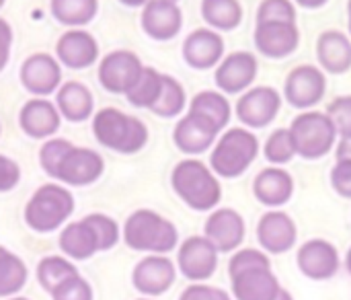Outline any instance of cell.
I'll list each match as a JSON object with an SVG mask.
<instances>
[{
  "instance_id": "obj_1",
  "label": "cell",
  "mask_w": 351,
  "mask_h": 300,
  "mask_svg": "<svg viewBox=\"0 0 351 300\" xmlns=\"http://www.w3.org/2000/svg\"><path fill=\"white\" fill-rule=\"evenodd\" d=\"M232 292L237 300H276L282 292L280 282L269 270V259L257 249L239 251L228 266Z\"/></svg>"
},
{
  "instance_id": "obj_2",
  "label": "cell",
  "mask_w": 351,
  "mask_h": 300,
  "mask_svg": "<svg viewBox=\"0 0 351 300\" xmlns=\"http://www.w3.org/2000/svg\"><path fill=\"white\" fill-rule=\"evenodd\" d=\"M93 134L99 144L121 154H134L148 142V128L119 109L105 107L93 119Z\"/></svg>"
},
{
  "instance_id": "obj_3",
  "label": "cell",
  "mask_w": 351,
  "mask_h": 300,
  "mask_svg": "<svg viewBox=\"0 0 351 300\" xmlns=\"http://www.w3.org/2000/svg\"><path fill=\"white\" fill-rule=\"evenodd\" d=\"M171 183L175 192L179 194V198L187 206L199 212L212 210L220 202V196H222L220 183L214 177V173L195 159L181 161L173 169Z\"/></svg>"
},
{
  "instance_id": "obj_4",
  "label": "cell",
  "mask_w": 351,
  "mask_h": 300,
  "mask_svg": "<svg viewBox=\"0 0 351 300\" xmlns=\"http://www.w3.org/2000/svg\"><path fill=\"white\" fill-rule=\"evenodd\" d=\"M123 239L136 251L167 253L177 245V229L152 210H138L125 220Z\"/></svg>"
},
{
  "instance_id": "obj_5",
  "label": "cell",
  "mask_w": 351,
  "mask_h": 300,
  "mask_svg": "<svg viewBox=\"0 0 351 300\" xmlns=\"http://www.w3.org/2000/svg\"><path fill=\"white\" fill-rule=\"evenodd\" d=\"M74 210V198L68 189L56 183L41 185L25 208L27 224L37 233H51L64 224Z\"/></svg>"
},
{
  "instance_id": "obj_6",
  "label": "cell",
  "mask_w": 351,
  "mask_h": 300,
  "mask_svg": "<svg viewBox=\"0 0 351 300\" xmlns=\"http://www.w3.org/2000/svg\"><path fill=\"white\" fill-rule=\"evenodd\" d=\"M259 152V142L255 134L243 128L228 130L212 152V169L220 177H239L255 161Z\"/></svg>"
},
{
  "instance_id": "obj_7",
  "label": "cell",
  "mask_w": 351,
  "mask_h": 300,
  "mask_svg": "<svg viewBox=\"0 0 351 300\" xmlns=\"http://www.w3.org/2000/svg\"><path fill=\"white\" fill-rule=\"evenodd\" d=\"M290 134L294 140L296 154L304 159H321L333 148L337 130L329 115L319 111H308L292 122Z\"/></svg>"
},
{
  "instance_id": "obj_8",
  "label": "cell",
  "mask_w": 351,
  "mask_h": 300,
  "mask_svg": "<svg viewBox=\"0 0 351 300\" xmlns=\"http://www.w3.org/2000/svg\"><path fill=\"white\" fill-rule=\"evenodd\" d=\"M142 70H144V66L134 51L115 49L101 60L99 82L109 93L128 95L132 91V86L138 82V78L142 76Z\"/></svg>"
},
{
  "instance_id": "obj_9",
  "label": "cell",
  "mask_w": 351,
  "mask_h": 300,
  "mask_svg": "<svg viewBox=\"0 0 351 300\" xmlns=\"http://www.w3.org/2000/svg\"><path fill=\"white\" fill-rule=\"evenodd\" d=\"M105 169V163L101 159L99 152L90 150V148H78V146H70L68 152L62 157L53 179L64 181L68 185H90L95 183L101 173Z\"/></svg>"
},
{
  "instance_id": "obj_10",
  "label": "cell",
  "mask_w": 351,
  "mask_h": 300,
  "mask_svg": "<svg viewBox=\"0 0 351 300\" xmlns=\"http://www.w3.org/2000/svg\"><path fill=\"white\" fill-rule=\"evenodd\" d=\"M21 82L29 93L37 97H45L53 93L56 89H60L62 82L60 62L49 54L29 56L21 66Z\"/></svg>"
},
{
  "instance_id": "obj_11",
  "label": "cell",
  "mask_w": 351,
  "mask_h": 300,
  "mask_svg": "<svg viewBox=\"0 0 351 300\" xmlns=\"http://www.w3.org/2000/svg\"><path fill=\"white\" fill-rule=\"evenodd\" d=\"M327 80L315 66H298L286 78V101L298 109L317 105L325 95Z\"/></svg>"
},
{
  "instance_id": "obj_12",
  "label": "cell",
  "mask_w": 351,
  "mask_h": 300,
  "mask_svg": "<svg viewBox=\"0 0 351 300\" xmlns=\"http://www.w3.org/2000/svg\"><path fill=\"white\" fill-rule=\"evenodd\" d=\"M218 266V251L206 237H191L179 249V270L187 280H208Z\"/></svg>"
},
{
  "instance_id": "obj_13",
  "label": "cell",
  "mask_w": 351,
  "mask_h": 300,
  "mask_svg": "<svg viewBox=\"0 0 351 300\" xmlns=\"http://www.w3.org/2000/svg\"><path fill=\"white\" fill-rule=\"evenodd\" d=\"M282 99L271 86H255L247 91L237 103V115L243 124L251 128L267 126L280 111Z\"/></svg>"
},
{
  "instance_id": "obj_14",
  "label": "cell",
  "mask_w": 351,
  "mask_h": 300,
  "mask_svg": "<svg viewBox=\"0 0 351 300\" xmlns=\"http://www.w3.org/2000/svg\"><path fill=\"white\" fill-rule=\"evenodd\" d=\"M58 62L72 70L88 68L99 58V43L97 39L84 29H70L64 33L56 43Z\"/></svg>"
},
{
  "instance_id": "obj_15",
  "label": "cell",
  "mask_w": 351,
  "mask_h": 300,
  "mask_svg": "<svg viewBox=\"0 0 351 300\" xmlns=\"http://www.w3.org/2000/svg\"><path fill=\"white\" fill-rule=\"evenodd\" d=\"M183 25V14L177 2L150 0L142 10V29L156 41L173 39Z\"/></svg>"
},
{
  "instance_id": "obj_16",
  "label": "cell",
  "mask_w": 351,
  "mask_h": 300,
  "mask_svg": "<svg viewBox=\"0 0 351 300\" xmlns=\"http://www.w3.org/2000/svg\"><path fill=\"white\" fill-rule=\"evenodd\" d=\"M300 41V31L296 23H257L255 45L267 58L290 56Z\"/></svg>"
},
{
  "instance_id": "obj_17",
  "label": "cell",
  "mask_w": 351,
  "mask_h": 300,
  "mask_svg": "<svg viewBox=\"0 0 351 300\" xmlns=\"http://www.w3.org/2000/svg\"><path fill=\"white\" fill-rule=\"evenodd\" d=\"M134 286L146 297H158L167 292L175 282V266L162 255H150L142 259L134 270Z\"/></svg>"
},
{
  "instance_id": "obj_18",
  "label": "cell",
  "mask_w": 351,
  "mask_h": 300,
  "mask_svg": "<svg viewBox=\"0 0 351 300\" xmlns=\"http://www.w3.org/2000/svg\"><path fill=\"white\" fill-rule=\"evenodd\" d=\"M218 132L220 130L212 122H208L206 117L189 111L175 126L173 140H175V144H177L179 150H183L187 154H199V152L208 150L214 144Z\"/></svg>"
},
{
  "instance_id": "obj_19",
  "label": "cell",
  "mask_w": 351,
  "mask_h": 300,
  "mask_svg": "<svg viewBox=\"0 0 351 300\" xmlns=\"http://www.w3.org/2000/svg\"><path fill=\"white\" fill-rule=\"evenodd\" d=\"M298 268L311 280H329L339 268L337 249L323 239L308 241L298 251Z\"/></svg>"
},
{
  "instance_id": "obj_20",
  "label": "cell",
  "mask_w": 351,
  "mask_h": 300,
  "mask_svg": "<svg viewBox=\"0 0 351 300\" xmlns=\"http://www.w3.org/2000/svg\"><path fill=\"white\" fill-rule=\"evenodd\" d=\"M224 54L222 37L212 29H195L183 41V58L191 68L208 70L220 62Z\"/></svg>"
},
{
  "instance_id": "obj_21",
  "label": "cell",
  "mask_w": 351,
  "mask_h": 300,
  "mask_svg": "<svg viewBox=\"0 0 351 300\" xmlns=\"http://www.w3.org/2000/svg\"><path fill=\"white\" fill-rule=\"evenodd\" d=\"M257 76V60L249 51H234L226 56L216 70V84L226 93L245 91Z\"/></svg>"
},
{
  "instance_id": "obj_22",
  "label": "cell",
  "mask_w": 351,
  "mask_h": 300,
  "mask_svg": "<svg viewBox=\"0 0 351 300\" xmlns=\"http://www.w3.org/2000/svg\"><path fill=\"white\" fill-rule=\"evenodd\" d=\"M60 247L62 251L72 257V259H88L93 257L97 251H103V245H101V237L95 229V222L88 216H84L82 220L78 222H72L68 224L62 235H60Z\"/></svg>"
},
{
  "instance_id": "obj_23",
  "label": "cell",
  "mask_w": 351,
  "mask_h": 300,
  "mask_svg": "<svg viewBox=\"0 0 351 300\" xmlns=\"http://www.w3.org/2000/svg\"><path fill=\"white\" fill-rule=\"evenodd\" d=\"M60 111L47 99H31L23 105L19 113V124L23 132L31 138H49L60 128Z\"/></svg>"
},
{
  "instance_id": "obj_24",
  "label": "cell",
  "mask_w": 351,
  "mask_h": 300,
  "mask_svg": "<svg viewBox=\"0 0 351 300\" xmlns=\"http://www.w3.org/2000/svg\"><path fill=\"white\" fill-rule=\"evenodd\" d=\"M206 239L216 251H232L245 239V222L230 208L216 210L206 222Z\"/></svg>"
},
{
  "instance_id": "obj_25",
  "label": "cell",
  "mask_w": 351,
  "mask_h": 300,
  "mask_svg": "<svg viewBox=\"0 0 351 300\" xmlns=\"http://www.w3.org/2000/svg\"><path fill=\"white\" fill-rule=\"evenodd\" d=\"M259 243L269 253H284L296 243V224L284 212H269L259 220Z\"/></svg>"
},
{
  "instance_id": "obj_26",
  "label": "cell",
  "mask_w": 351,
  "mask_h": 300,
  "mask_svg": "<svg viewBox=\"0 0 351 300\" xmlns=\"http://www.w3.org/2000/svg\"><path fill=\"white\" fill-rule=\"evenodd\" d=\"M317 56L327 72L343 74L351 68V39L341 31H325L317 41Z\"/></svg>"
},
{
  "instance_id": "obj_27",
  "label": "cell",
  "mask_w": 351,
  "mask_h": 300,
  "mask_svg": "<svg viewBox=\"0 0 351 300\" xmlns=\"http://www.w3.org/2000/svg\"><path fill=\"white\" fill-rule=\"evenodd\" d=\"M56 107L60 111V115L68 122H84L93 115V95L90 91L76 80L64 82L58 89V97H56Z\"/></svg>"
},
{
  "instance_id": "obj_28",
  "label": "cell",
  "mask_w": 351,
  "mask_h": 300,
  "mask_svg": "<svg viewBox=\"0 0 351 300\" xmlns=\"http://www.w3.org/2000/svg\"><path fill=\"white\" fill-rule=\"evenodd\" d=\"M253 192L261 204L282 206L290 200V196L294 192V183H292V177L284 169L269 167L257 175V179L253 183Z\"/></svg>"
},
{
  "instance_id": "obj_29",
  "label": "cell",
  "mask_w": 351,
  "mask_h": 300,
  "mask_svg": "<svg viewBox=\"0 0 351 300\" xmlns=\"http://www.w3.org/2000/svg\"><path fill=\"white\" fill-rule=\"evenodd\" d=\"M51 14L68 27H82L97 16L99 0H51Z\"/></svg>"
},
{
  "instance_id": "obj_30",
  "label": "cell",
  "mask_w": 351,
  "mask_h": 300,
  "mask_svg": "<svg viewBox=\"0 0 351 300\" xmlns=\"http://www.w3.org/2000/svg\"><path fill=\"white\" fill-rule=\"evenodd\" d=\"M189 111L191 113H197L202 117H206L208 122H212L218 130H222L228 119H230V105L228 101L216 93V91H204V93H197L193 99H191V105H189Z\"/></svg>"
},
{
  "instance_id": "obj_31",
  "label": "cell",
  "mask_w": 351,
  "mask_h": 300,
  "mask_svg": "<svg viewBox=\"0 0 351 300\" xmlns=\"http://www.w3.org/2000/svg\"><path fill=\"white\" fill-rule=\"evenodd\" d=\"M202 16L214 29L230 31L241 23L243 8H241L239 0H204Z\"/></svg>"
},
{
  "instance_id": "obj_32",
  "label": "cell",
  "mask_w": 351,
  "mask_h": 300,
  "mask_svg": "<svg viewBox=\"0 0 351 300\" xmlns=\"http://www.w3.org/2000/svg\"><path fill=\"white\" fill-rule=\"evenodd\" d=\"M76 274H78V270L74 268V264H70L68 259L58 257V255L45 257L37 266V280H39L41 288L47 290L49 295Z\"/></svg>"
},
{
  "instance_id": "obj_33",
  "label": "cell",
  "mask_w": 351,
  "mask_h": 300,
  "mask_svg": "<svg viewBox=\"0 0 351 300\" xmlns=\"http://www.w3.org/2000/svg\"><path fill=\"white\" fill-rule=\"evenodd\" d=\"M27 280L25 264L4 247H0V297L16 295Z\"/></svg>"
},
{
  "instance_id": "obj_34",
  "label": "cell",
  "mask_w": 351,
  "mask_h": 300,
  "mask_svg": "<svg viewBox=\"0 0 351 300\" xmlns=\"http://www.w3.org/2000/svg\"><path fill=\"white\" fill-rule=\"evenodd\" d=\"M160 91H162V74L154 68L144 66L142 76L138 78V82L132 86V91L125 97L134 107H148L150 109L158 101Z\"/></svg>"
},
{
  "instance_id": "obj_35",
  "label": "cell",
  "mask_w": 351,
  "mask_h": 300,
  "mask_svg": "<svg viewBox=\"0 0 351 300\" xmlns=\"http://www.w3.org/2000/svg\"><path fill=\"white\" fill-rule=\"evenodd\" d=\"M185 107V91L179 80H175L169 74H162V91L158 95V101L150 107L160 117H175Z\"/></svg>"
},
{
  "instance_id": "obj_36",
  "label": "cell",
  "mask_w": 351,
  "mask_h": 300,
  "mask_svg": "<svg viewBox=\"0 0 351 300\" xmlns=\"http://www.w3.org/2000/svg\"><path fill=\"white\" fill-rule=\"evenodd\" d=\"M294 154H296V148H294V140H292L290 130L280 128V130H276L267 138V144H265V157H267V161H271L276 165H282V163L292 161Z\"/></svg>"
},
{
  "instance_id": "obj_37",
  "label": "cell",
  "mask_w": 351,
  "mask_h": 300,
  "mask_svg": "<svg viewBox=\"0 0 351 300\" xmlns=\"http://www.w3.org/2000/svg\"><path fill=\"white\" fill-rule=\"evenodd\" d=\"M257 23H296V8L290 0H263L257 10Z\"/></svg>"
},
{
  "instance_id": "obj_38",
  "label": "cell",
  "mask_w": 351,
  "mask_h": 300,
  "mask_svg": "<svg viewBox=\"0 0 351 300\" xmlns=\"http://www.w3.org/2000/svg\"><path fill=\"white\" fill-rule=\"evenodd\" d=\"M70 146H72V142H68V140H64V138H51V140H47V142L41 146V150H39V163H41V169H43L49 177L56 175V169H58L62 157L68 152Z\"/></svg>"
},
{
  "instance_id": "obj_39",
  "label": "cell",
  "mask_w": 351,
  "mask_h": 300,
  "mask_svg": "<svg viewBox=\"0 0 351 300\" xmlns=\"http://www.w3.org/2000/svg\"><path fill=\"white\" fill-rule=\"evenodd\" d=\"M327 115L335 124V130L341 138H351V97L335 99L329 105Z\"/></svg>"
},
{
  "instance_id": "obj_40",
  "label": "cell",
  "mask_w": 351,
  "mask_h": 300,
  "mask_svg": "<svg viewBox=\"0 0 351 300\" xmlns=\"http://www.w3.org/2000/svg\"><path fill=\"white\" fill-rule=\"evenodd\" d=\"M53 300H93V290L86 280L80 278V274L66 280L62 286H58L51 292Z\"/></svg>"
},
{
  "instance_id": "obj_41",
  "label": "cell",
  "mask_w": 351,
  "mask_h": 300,
  "mask_svg": "<svg viewBox=\"0 0 351 300\" xmlns=\"http://www.w3.org/2000/svg\"><path fill=\"white\" fill-rule=\"evenodd\" d=\"M331 181L339 196L351 198V161H337L331 171Z\"/></svg>"
},
{
  "instance_id": "obj_42",
  "label": "cell",
  "mask_w": 351,
  "mask_h": 300,
  "mask_svg": "<svg viewBox=\"0 0 351 300\" xmlns=\"http://www.w3.org/2000/svg\"><path fill=\"white\" fill-rule=\"evenodd\" d=\"M19 179H21L19 165L12 159L0 154V192H10L12 187H16Z\"/></svg>"
},
{
  "instance_id": "obj_43",
  "label": "cell",
  "mask_w": 351,
  "mask_h": 300,
  "mask_svg": "<svg viewBox=\"0 0 351 300\" xmlns=\"http://www.w3.org/2000/svg\"><path fill=\"white\" fill-rule=\"evenodd\" d=\"M179 300H230V297L214 286H204V284H193L189 286Z\"/></svg>"
},
{
  "instance_id": "obj_44",
  "label": "cell",
  "mask_w": 351,
  "mask_h": 300,
  "mask_svg": "<svg viewBox=\"0 0 351 300\" xmlns=\"http://www.w3.org/2000/svg\"><path fill=\"white\" fill-rule=\"evenodd\" d=\"M10 47H12V27L4 19H0V72L8 64Z\"/></svg>"
},
{
  "instance_id": "obj_45",
  "label": "cell",
  "mask_w": 351,
  "mask_h": 300,
  "mask_svg": "<svg viewBox=\"0 0 351 300\" xmlns=\"http://www.w3.org/2000/svg\"><path fill=\"white\" fill-rule=\"evenodd\" d=\"M337 161H351V138H341L337 144Z\"/></svg>"
},
{
  "instance_id": "obj_46",
  "label": "cell",
  "mask_w": 351,
  "mask_h": 300,
  "mask_svg": "<svg viewBox=\"0 0 351 300\" xmlns=\"http://www.w3.org/2000/svg\"><path fill=\"white\" fill-rule=\"evenodd\" d=\"M300 6H304V8H319V6H323V4H327L329 0H296Z\"/></svg>"
},
{
  "instance_id": "obj_47",
  "label": "cell",
  "mask_w": 351,
  "mask_h": 300,
  "mask_svg": "<svg viewBox=\"0 0 351 300\" xmlns=\"http://www.w3.org/2000/svg\"><path fill=\"white\" fill-rule=\"evenodd\" d=\"M119 2H121V4H125V6H132V8H134V6H146L150 0H119Z\"/></svg>"
},
{
  "instance_id": "obj_48",
  "label": "cell",
  "mask_w": 351,
  "mask_h": 300,
  "mask_svg": "<svg viewBox=\"0 0 351 300\" xmlns=\"http://www.w3.org/2000/svg\"><path fill=\"white\" fill-rule=\"evenodd\" d=\"M276 300H292V297H290V295H288V292H286V290L282 288V292L278 295V299H276Z\"/></svg>"
},
{
  "instance_id": "obj_49",
  "label": "cell",
  "mask_w": 351,
  "mask_h": 300,
  "mask_svg": "<svg viewBox=\"0 0 351 300\" xmlns=\"http://www.w3.org/2000/svg\"><path fill=\"white\" fill-rule=\"evenodd\" d=\"M348 270H350V274H351V249H350V253H348Z\"/></svg>"
},
{
  "instance_id": "obj_50",
  "label": "cell",
  "mask_w": 351,
  "mask_h": 300,
  "mask_svg": "<svg viewBox=\"0 0 351 300\" xmlns=\"http://www.w3.org/2000/svg\"><path fill=\"white\" fill-rule=\"evenodd\" d=\"M350 31H351V0H350Z\"/></svg>"
},
{
  "instance_id": "obj_51",
  "label": "cell",
  "mask_w": 351,
  "mask_h": 300,
  "mask_svg": "<svg viewBox=\"0 0 351 300\" xmlns=\"http://www.w3.org/2000/svg\"><path fill=\"white\" fill-rule=\"evenodd\" d=\"M10 300H27V299H10Z\"/></svg>"
},
{
  "instance_id": "obj_52",
  "label": "cell",
  "mask_w": 351,
  "mask_h": 300,
  "mask_svg": "<svg viewBox=\"0 0 351 300\" xmlns=\"http://www.w3.org/2000/svg\"><path fill=\"white\" fill-rule=\"evenodd\" d=\"M2 4H4V0H0V6H2Z\"/></svg>"
},
{
  "instance_id": "obj_53",
  "label": "cell",
  "mask_w": 351,
  "mask_h": 300,
  "mask_svg": "<svg viewBox=\"0 0 351 300\" xmlns=\"http://www.w3.org/2000/svg\"><path fill=\"white\" fill-rule=\"evenodd\" d=\"M171 2H177V0H171Z\"/></svg>"
},
{
  "instance_id": "obj_54",
  "label": "cell",
  "mask_w": 351,
  "mask_h": 300,
  "mask_svg": "<svg viewBox=\"0 0 351 300\" xmlns=\"http://www.w3.org/2000/svg\"><path fill=\"white\" fill-rule=\"evenodd\" d=\"M140 300H148V299H140Z\"/></svg>"
}]
</instances>
